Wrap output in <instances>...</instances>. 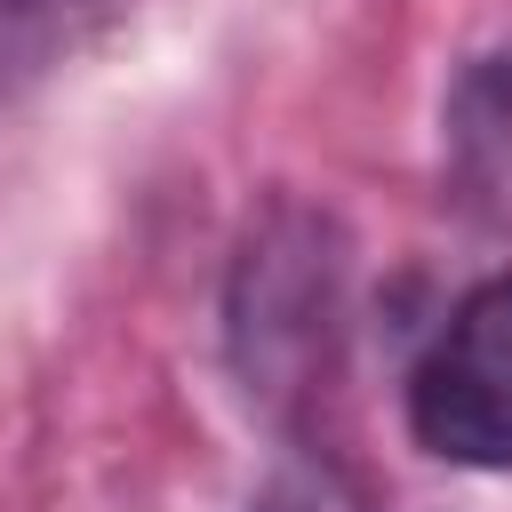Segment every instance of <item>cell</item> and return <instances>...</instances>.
<instances>
[{"instance_id": "1", "label": "cell", "mask_w": 512, "mask_h": 512, "mask_svg": "<svg viewBox=\"0 0 512 512\" xmlns=\"http://www.w3.org/2000/svg\"><path fill=\"white\" fill-rule=\"evenodd\" d=\"M336 280L344 256L328 248L320 216L280 208L272 224L248 232L240 248V280H232V352L248 392H264L272 408L304 400L328 360H336Z\"/></svg>"}, {"instance_id": "2", "label": "cell", "mask_w": 512, "mask_h": 512, "mask_svg": "<svg viewBox=\"0 0 512 512\" xmlns=\"http://www.w3.org/2000/svg\"><path fill=\"white\" fill-rule=\"evenodd\" d=\"M408 424L432 456L512 472V272L480 280L408 376Z\"/></svg>"}, {"instance_id": "3", "label": "cell", "mask_w": 512, "mask_h": 512, "mask_svg": "<svg viewBox=\"0 0 512 512\" xmlns=\"http://www.w3.org/2000/svg\"><path fill=\"white\" fill-rule=\"evenodd\" d=\"M128 0H0V104L64 72L80 48H96Z\"/></svg>"}]
</instances>
